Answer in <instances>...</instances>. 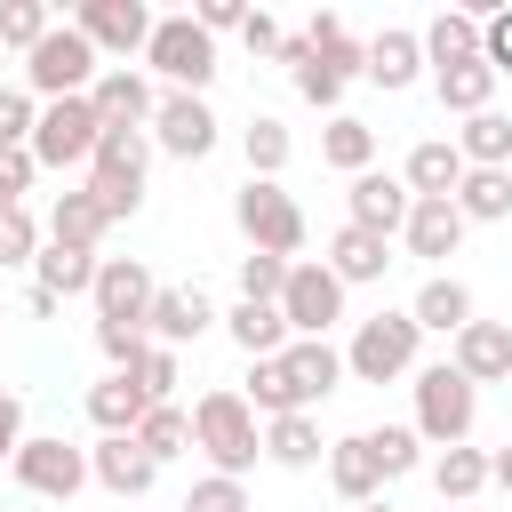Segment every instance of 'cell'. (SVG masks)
<instances>
[{"mask_svg": "<svg viewBox=\"0 0 512 512\" xmlns=\"http://www.w3.org/2000/svg\"><path fill=\"white\" fill-rule=\"evenodd\" d=\"M192 448H200L224 480L256 472V456H264V424H256V408H248V392H232V384L200 392V400H192Z\"/></svg>", "mask_w": 512, "mask_h": 512, "instance_id": "1", "label": "cell"}, {"mask_svg": "<svg viewBox=\"0 0 512 512\" xmlns=\"http://www.w3.org/2000/svg\"><path fill=\"white\" fill-rule=\"evenodd\" d=\"M472 416H480V384L440 360V368H416V440L432 448H464L472 440Z\"/></svg>", "mask_w": 512, "mask_h": 512, "instance_id": "2", "label": "cell"}, {"mask_svg": "<svg viewBox=\"0 0 512 512\" xmlns=\"http://www.w3.org/2000/svg\"><path fill=\"white\" fill-rule=\"evenodd\" d=\"M144 168H152V136L144 128H104V144L88 160V192H96V208L112 224L144 208Z\"/></svg>", "mask_w": 512, "mask_h": 512, "instance_id": "3", "label": "cell"}, {"mask_svg": "<svg viewBox=\"0 0 512 512\" xmlns=\"http://www.w3.org/2000/svg\"><path fill=\"white\" fill-rule=\"evenodd\" d=\"M416 344H424L416 312H368V320L352 328V344H344V376H360V384H400V376L416 368Z\"/></svg>", "mask_w": 512, "mask_h": 512, "instance_id": "4", "label": "cell"}, {"mask_svg": "<svg viewBox=\"0 0 512 512\" xmlns=\"http://www.w3.org/2000/svg\"><path fill=\"white\" fill-rule=\"evenodd\" d=\"M96 72H104V64H96V48H88V32H80V24H56V32L24 56V88H32L40 104L88 96V88H96Z\"/></svg>", "mask_w": 512, "mask_h": 512, "instance_id": "5", "label": "cell"}, {"mask_svg": "<svg viewBox=\"0 0 512 512\" xmlns=\"http://www.w3.org/2000/svg\"><path fill=\"white\" fill-rule=\"evenodd\" d=\"M232 216H240V232H248V248H256V256L296 264V248H304V208H296L280 184L248 176V184H240V200H232Z\"/></svg>", "mask_w": 512, "mask_h": 512, "instance_id": "6", "label": "cell"}, {"mask_svg": "<svg viewBox=\"0 0 512 512\" xmlns=\"http://www.w3.org/2000/svg\"><path fill=\"white\" fill-rule=\"evenodd\" d=\"M144 64L176 88V96H200L208 80H216V40L192 24V16H160L152 24V48H144Z\"/></svg>", "mask_w": 512, "mask_h": 512, "instance_id": "7", "label": "cell"}, {"mask_svg": "<svg viewBox=\"0 0 512 512\" xmlns=\"http://www.w3.org/2000/svg\"><path fill=\"white\" fill-rule=\"evenodd\" d=\"M96 144H104V120H96L88 96L40 104V128H32V160L40 168H80V160H96Z\"/></svg>", "mask_w": 512, "mask_h": 512, "instance_id": "8", "label": "cell"}, {"mask_svg": "<svg viewBox=\"0 0 512 512\" xmlns=\"http://www.w3.org/2000/svg\"><path fill=\"white\" fill-rule=\"evenodd\" d=\"M88 480H96V472H88V448H72V440H56V432H40V440L16 448V488L48 496V504H72Z\"/></svg>", "mask_w": 512, "mask_h": 512, "instance_id": "9", "label": "cell"}, {"mask_svg": "<svg viewBox=\"0 0 512 512\" xmlns=\"http://www.w3.org/2000/svg\"><path fill=\"white\" fill-rule=\"evenodd\" d=\"M280 320H288V336H328V328L344 320V280H336L328 264H288Z\"/></svg>", "mask_w": 512, "mask_h": 512, "instance_id": "10", "label": "cell"}, {"mask_svg": "<svg viewBox=\"0 0 512 512\" xmlns=\"http://www.w3.org/2000/svg\"><path fill=\"white\" fill-rule=\"evenodd\" d=\"M72 24L88 32L96 56H136V48H152V24H160V16H152L144 0H80Z\"/></svg>", "mask_w": 512, "mask_h": 512, "instance_id": "11", "label": "cell"}, {"mask_svg": "<svg viewBox=\"0 0 512 512\" xmlns=\"http://www.w3.org/2000/svg\"><path fill=\"white\" fill-rule=\"evenodd\" d=\"M344 208H352L344 224H360V232L392 240V232H408V208H416V192H408V176H384V168H368V176H352Z\"/></svg>", "mask_w": 512, "mask_h": 512, "instance_id": "12", "label": "cell"}, {"mask_svg": "<svg viewBox=\"0 0 512 512\" xmlns=\"http://www.w3.org/2000/svg\"><path fill=\"white\" fill-rule=\"evenodd\" d=\"M152 144L168 152V160H208L216 152V112L200 104V96H160V112H152Z\"/></svg>", "mask_w": 512, "mask_h": 512, "instance_id": "13", "label": "cell"}, {"mask_svg": "<svg viewBox=\"0 0 512 512\" xmlns=\"http://www.w3.org/2000/svg\"><path fill=\"white\" fill-rule=\"evenodd\" d=\"M152 296H160V280L136 264V256H104L96 264V320H152Z\"/></svg>", "mask_w": 512, "mask_h": 512, "instance_id": "14", "label": "cell"}, {"mask_svg": "<svg viewBox=\"0 0 512 512\" xmlns=\"http://www.w3.org/2000/svg\"><path fill=\"white\" fill-rule=\"evenodd\" d=\"M88 104H96L104 128H144V120L160 112V96H152V80H144L136 64H104L96 88H88Z\"/></svg>", "mask_w": 512, "mask_h": 512, "instance_id": "15", "label": "cell"}, {"mask_svg": "<svg viewBox=\"0 0 512 512\" xmlns=\"http://www.w3.org/2000/svg\"><path fill=\"white\" fill-rule=\"evenodd\" d=\"M208 328H216V304H208L200 288H160V296H152V320H144V336H160L168 352H176V344H200Z\"/></svg>", "mask_w": 512, "mask_h": 512, "instance_id": "16", "label": "cell"}, {"mask_svg": "<svg viewBox=\"0 0 512 512\" xmlns=\"http://www.w3.org/2000/svg\"><path fill=\"white\" fill-rule=\"evenodd\" d=\"M88 472H96L112 496H144V488L160 480V464L136 448V432H112V440H96V448H88Z\"/></svg>", "mask_w": 512, "mask_h": 512, "instance_id": "17", "label": "cell"}, {"mask_svg": "<svg viewBox=\"0 0 512 512\" xmlns=\"http://www.w3.org/2000/svg\"><path fill=\"white\" fill-rule=\"evenodd\" d=\"M416 72H424V32L392 24V32H376V40H368V80H376L384 96L416 88Z\"/></svg>", "mask_w": 512, "mask_h": 512, "instance_id": "18", "label": "cell"}, {"mask_svg": "<svg viewBox=\"0 0 512 512\" xmlns=\"http://www.w3.org/2000/svg\"><path fill=\"white\" fill-rule=\"evenodd\" d=\"M144 416H152V400H144V384H136L128 368H112L104 384H88V424H96L104 440H112V432H136Z\"/></svg>", "mask_w": 512, "mask_h": 512, "instance_id": "19", "label": "cell"}, {"mask_svg": "<svg viewBox=\"0 0 512 512\" xmlns=\"http://www.w3.org/2000/svg\"><path fill=\"white\" fill-rule=\"evenodd\" d=\"M328 488L360 512V504H376V488H384V472H376V448H368V432H352V440H328Z\"/></svg>", "mask_w": 512, "mask_h": 512, "instance_id": "20", "label": "cell"}, {"mask_svg": "<svg viewBox=\"0 0 512 512\" xmlns=\"http://www.w3.org/2000/svg\"><path fill=\"white\" fill-rule=\"evenodd\" d=\"M456 184H464L456 136H424V144L408 152V192H416V200H456Z\"/></svg>", "mask_w": 512, "mask_h": 512, "instance_id": "21", "label": "cell"}, {"mask_svg": "<svg viewBox=\"0 0 512 512\" xmlns=\"http://www.w3.org/2000/svg\"><path fill=\"white\" fill-rule=\"evenodd\" d=\"M400 240H408V256L440 264V256H456V240H464V208H456V200H416Z\"/></svg>", "mask_w": 512, "mask_h": 512, "instance_id": "22", "label": "cell"}, {"mask_svg": "<svg viewBox=\"0 0 512 512\" xmlns=\"http://www.w3.org/2000/svg\"><path fill=\"white\" fill-rule=\"evenodd\" d=\"M456 368H464L472 384H504V376H512V328H504V320H472V328L456 336Z\"/></svg>", "mask_w": 512, "mask_h": 512, "instance_id": "23", "label": "cell"}, {"mask_svg": "<svg viewBox=\"0 0 512 512\" xmlns=\"http://www.w3.org/2000/svg\"><path fill=\"white\" fill-rule=\"evenodd\" d=\"M104 232H112V216L96 208V192H88V184L48 200V240H56V248H96Z\"/></svg>", "mask_w": 512, "mask_h": 512, "instance_id": "24", "label": "cell"}, {"mask_svg": "<svg viewBox=\"0 0 512 512\" xmlns=\"http://www.w3.org/2000/svg\"><path fill=\"white\" fill-rule=\"evenodd\" d=\"M344 288H360V280H384V264H392V240H376V232H360V224H344L336 240H328V256H320Z\"/></svg>", "mask_w": 512, "mask_h": 512, "instance_id": "25", "label": "cell"}, {"mask_svg": "<svg viewBox=\"0 0 512 512\" xmlns=\"http://www.w3.org/2000/svg\"><path fill=\"white\" fill-rule=\"evenodd\" d=\"M408 312H416V328H440V336H464V328H472V288H464L456 272H432V280L416 288V304H408Z\"/></svg>", "mask_w": 512, "mask_h": 512, "instance_id": "26", "label": "cell"}, {"mask_svg": "<svg viewBox=\"0 0 512 512\" xmlns=\"http://www.w3.org/2000/svg\"><path fill=\"white\" fill-rule=\"evenodd\" d=\"M280 360H288V376H296V392H304V408H312V400H328V392L344 384V352H336L328 336H296V344H288Z\"/></svg>", "mask_w": 512, "mask_h": 512, "instance_id": "27", "label": "cell"}, {"mask_svg": "<svg viewBox=\"0 0 512 512\" xmlns=\"http://www.w3.org/2000/svg\"><path fill=\"white\" fill-rule=\"evenodd\" d=\"M472 56H480V16L472 8H440L424 24V64L448 72V64H472Z\"/></svg>", "mask_w": 512, "mask_h": 512, "instance_id": "28", "label": "cell"}, {"mask_svg": "<svg viewBox=\"0 0 512 512\" xmlns=\"http://www.w3.org/2000/svg\"><path fill=\"white\" fill-rule=\"evenodd\" d=\"M224 328H232V344L248 352V360H280L296 336H288V320H280V304H232L224 312Z\"/></svg>", "mask_w": 512, "mask_h": 512, "instance_id": "29", "label": "cell"}, {"mask_svg": "<svg viewBox=\"0 0 512 512\" xmlns=\"http://www.w3.org/2000/svg\"><path fill=\"white\" fill-rule=\"evenodd\" d=\"M96 264H104L96 248H56V240L32 256V272H40L48 296H96Z\"/></svg>", "mask_w": 512, "mask_h": 512, "instance_id": "30", "label": "cell"}, {"mask_svg": "<svg viewBox=\"0 0 512 512\" xmlns=\"http://www.w3.org/2000/svg\"><path fill=\"white\" fill-rule=\"evenodd\" d=\"M320 160L344 168V176H368V168H376V128L352 120V112H336V120L320 128Z\"/></svg>", "mask_w": 512, "mask_h": 512, "instance_id": "31", "label": "cell"}, {"mask_svg": "<svg viewBox=\"0 0 512 512\" xmlns=\"http://www.w3.org/2000/svg\"><path fill=\"white\" fill-rule=\"evenodd\" d=\"M264 456H272V464H288V472L320 464V456H328V440H320L312 408H304V416H272V424H264Z\"/></svg>", "mask_w": 512, "mask_h": 512, "instance_id": "32", "label": "cell"}, {"mask_svg": "<svg viewBox=\"0 0 512 512\" xmlns=\"http://www.w3.org/2000/svg\"><path fill=\"white\" fill-rule=\"evenodd\" d=\"M456 208H464V224H504L512 216V168H464Z\"/></svg>", "mask_w": 512, "mask_h": 512, "instance_id": "33", "label": "cell"}, {"mask_svg": "<svg viewBox=\"0 0 512 512\" xmlns=\"http://www.w3.org/2000/svg\"><path fill=\"white\" fill-rule=\"evenodd\" d=\"M304 40H312V64H328L336 80L368 72V40H352V32H344V16H312V24H304Z\"/></svg>", "mask_w": 512, "mask_h": 512, "instance_id": "34", "label": "cell"}, {"mask_svg": "<svg viewBox=\"0 0 512 512\" xmlns=\"http://www.w3.org/2000/svg\"><path fill=\"white\" fill-rule=\"evenodd\" d=\"M248 408L272 424V416H304V392L288 376V360H248Z\"/></svg>", "mask_w": 512, "mask_h": 512, "instance_id": "35", "label": "cell"}, {"mask_svg": "<svg viewBox=\"0 0 512 512\" xmlns=\"http://www.w3.org/2000/svg\"><path fill=\"white\" fill-rule=\"evenodd\" d=\"M432 488H440V504H472L488 488V448H440L432 456Z\"/></svg>", "mask_w": 512, "mask_h": 512, "instance_id": "36", "label": "cell"}, {"mask_svg": "<svg viewBox=\"0 0 512 512\" xmlns=\"http://www.w3.org/2000/svg\"><path fill=\"white\" fill-rule=\"evenodd\" d=\"M456 152H464V168H512V120L504 112H472L456 128Z\"/></svg>", "mask_w": 512, "mask_h": 512, "instance_id": "37", "label": "cell"}, {"mask_svg": "<svg viewBox=\"0 0 512 512\" xmlns=\"http://www.w3.org/2000/svg\"><path fill=\"white\" fill-rule=\"evenodd\" d=\"M432 88H440V104L448 112H488V96H496V72H488V56H472V64H448V72H432Z\"/></svg>", "mask_w": 512, "mask_h": 512, "instance_id": "38", "label": "cell"}, {"mask_svg": "<svg viewBox=\"0 0 512 512\" xmlns=\"http://www.w3.org/2000/svg\"><path fill=\"white\" fill-rule=\"evenodd\" d=\"M240 152H248V176H264V184H280V168H288V152H296V136L272 120V112H256L248 128H240Z\"/></svg>", "mask_w": 512, "mask_h": 512, "instance_id": "39", "label": "cell"}, {"mask_svg": "<svg viewBox=\"0 0 512 512\" xmlns=\"http://www.w3.org/2000/svg\"><path fill=\"white\" fill-rule=\"evenodd\" d=\"M136 448H144L152 464H168V456H184V448H192V416H184L176 400H168V408H152V416L136 424Z\"/></svg>", "mask_w": 512, "mask_h": 512, "instance_id": "40", "label": "cell"}, {"mask_svg": "<svg viewBox=\"0 0 512 512\" xmlns=\"http://www.w3.org/2000/svg\"><path fill=\"white\" fill-rule=\"evenodd\" d=\"M56 32V16H48V0H0V48H16V56H32L40 40Z\"/></svg>", "mask_w": 512, "mask_h": 512, "instance_id": "41", "label": "cell"}, {"mask_svg": "<svg viewBox=\"0 0 512 512\" xmlns=\"http://www.w3.org/2000/svg\"><path fill=\"white\" fill-rule=\"evenodd\" d=\"M368 448H376V472H384V480H400V472H416V464H424L416 424H376V432H368Z\"/></svg>", "mask_w": 512, "mask_h": 512, "instance_id": "42", "label": "cell"}, {"mask_svg": "<svg viewBox=\"0 0 512 512\" xmlns=\"http://www.w3.org/2000/svg\"><path fill=\"white\" fill-rule=\"evenodd\" d=\"M32 128H40V96L0 88V152H32Z\"/></svg>", "mask_w": 512, "mask_h": 512, "instance_id": "43", "label": "cell"}, {"mask_svg": "<svg viewBox=\"0 0 512 512\" xmlns=\"http://www.w3.org/2000/svg\"><path fill=\"white\" fill-rule=\"evenodd\" d=\"M128 376L144 384V400H152V408H168V400H176V384H184V376H176V352H168V344H144V360H136Z\"/></svg>", "mask_w": 512, "mask_h": 512, "instance_id": "44", "label": "cell"}, {"mask_svg": "<svg viewBox=\"0 0 512 512\" xmlns=\"http://www.w3.org/2000/svg\"><path fill=\"white\" fill-rule=\"evenodd\" d=\"M280 288H288L280 256H240V304H280Z\"/></svg>", "mask_w": 512, "mask_h": 512, "instance_id": "45", "label": "cell"}, {"mask_svg": "<svg viewBox=\"0 0 512 512\" xmlns=\"http://www.w3.org/2000/svg\"><path fill=\"white\" fill-rule=\"evenodd\" d=\"M144 344H152V336H144L136 320H96V352H104L112 368H136V360H144Z\"/></svg>", "mask_w": 512, "mask_h": 512, "instance_id": "46", "label": "cell"}, {"mask_svg": "<svg viewBox=\"0 0 512 512\" xmlns=\"http://www.w3.org/2000/svg\"><path fill=\"white\" fill-rule=\"evenodd\" d=\"M184 512H248V488H240V480H224V472H208V480H192Z\"/></svg>", "mask_w": 512, "mask_h": 512, "instance_id": "47", "label": "cell"}, {"mask_svg": "<svg viewBox=\"0 0 512 512\" xmlns=\"http://www.w3.org/2000/svg\"><path fill=\"white\" fill-rule=\"evenodd\" d=\"M32 256H40V224H32L24 208L0 216V272H8V264H32Z\"/></svg>", "mask_w": 512, "mask_h": 512, "instance_id": "48", "label": "cell"}, {"mask_svg": "<svg viewBox=\"0 0 512 512\" xmlns=\"http://www.w3.org/2000/svg\"><path fill=\"white\" fill-rule=\"evenodd\" d=\"M288 80H296V96H304V104H320V112L336 120V104H344V80H336L328 64H304V72H288Z\"/></svg>", "mask_w": 512, "mask_h": 512, "instance_id": "49", "label": "cell"}, {"mask_svg": "<svg viewBox=\"0 0 512 512\" xmlns=\"http://www.w3.org/2000/svg\"><path fill=\"white\" fill-rule=\"evenodd\" d=\"M480 56H488V72H496V80L512 72V8H496V16H480Z\"/></svg>", "mask_w": 512, "mask_h": 512, "instance_id": "50", "label": "cell"}, {"mask_svg": "<svg viewBox=\"0 0 512 512\" xmlns=\"http://www.w3.org/2000/svg\"><path fill=\"white\" fill-rule=\"evenodd\" d=\"M192 24L216 40V32H240V24H248V8H240V0H200V8H192Z\"/></svg>", "mask_w": 512, "mask_h": 512, "instance_id": "51", "label": "cell"}, {"mask_svg": "<svg viewBox=\"0 0 512 512\" xmlns=\"http://www.w3.org/2000/svg\"><path fill=\"white\" fill-rule=\"evenodd\" d=\"M16 448H24V400L0 384V464H16Z\"/></svg>", "mask_w": 512, "mask_h": 512, "instance_id": "52", "label": "cell"}, {"mask_svg": "<svg viewBox=\"0 0 512 512\" xmlns=\"http://www.w3.org/2000/svg\"><path fill=\"white\" fill-rule=\"evenodd\" d=\"M240 40H248L256 56H280V40H288V32H280V24L264 16V8H248V24H240Z\"/></svg>", "mask_w": 512, "mask_h": 512, "instance_id": "53", "label": "cell"}, {"mask_svg": "<svg viewBox=\"0 0 512 512\" xmlns=\"http://www.w3.org/2000/svg\"><path fill=\"white\" fill-rule=\"evenodd\" d=\"M488 488H504V496H512V440H504V448H488Z\"/></svg>", "mask_w": 512, "mask_h": 512, "instance_id": "54", "label": "cell"}, {"mask_svg": "<svg viewBox=\"0 0 512 512\" xmlns=\"http://www.w3.org/2000/svg\"><path fill=\"white\" fill-rule=\"evenodd\" d=\"M16 208H24V192H16V176L0 168V216H16Z\"/></svg>", "mask_w": 512, "mask_h": 512, "instance_id": "55", "label": "cell"}, {"mask_svg": "<svg viewBox=\"0 0 512 512\" xmlns=\"http://www.w3.org/2000/svg\"><path fill=\"white\" fill-rule=\"evenodd\" d=\"M360 512H392V504H384V496H376V504H360Z\"/></svg>", "mask_w": 512, "mask_h": 512, "instance_id": "56", "label": "cell"}, {"mask_svg": "<svg viewBox=\"0 0 512 512\" xmlns=\"http://www.w3.org/2000/svg\"><path fill=\"white\" fill-rule=\"evenodd\" d=\"M0 320H8V304H0Z\"/></svg>", "mask_w": 512, "mask_h": 512, "instance_id": "57", "label": "cell"}, {"mask_svg": "<svg viewBox=\"0 0 512 512\" xmlns=\"http://www.w3.org/2000/svg\"><path fill=\"white\" fill-rule=\"evenodd\" d=\"M0 64H8V48H0Z\"/></svg>", "mask_w": 512, "mask_h": 512, "instance_id": "58", "label": "cell"}, {"mask_svg": "<svg viewBox=\"0 0 512 512\" xmlns=\"http://www.w3.org/2000/svg\"><path fill=\"white\" fill-rule=\"evenodd\" d=\"M456 512H472V504H456Z\"/></svg>", "mask_w": 512, "mask_h": 512, "instance_id": "59", "label": "cell"}]
</instances>
